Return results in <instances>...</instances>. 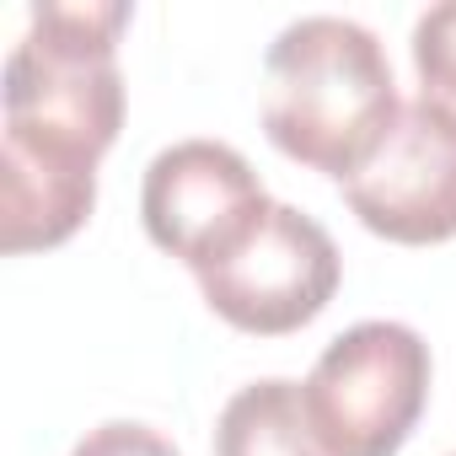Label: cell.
Returning a JSON list of instances; mask_svg holds the SVG:
<instances>
[{"mask_svg": "<svg viewBox=\"0 0 456 456\" xmlns=\"http://www.w3.org/2000/svg\"><path fill=\"white\" fill-rule=\"evenodd\" d=\"M397 113V81L370 28L349 17H301L269 44L264 129L290 161L349 183Z\"/></svg>", "mask_w": 456, "mask_h": 456, "instance_id": "cell-2", "label": "cell"}, {"mask_svg": "<svg viewBox=\"0 0 456 456\" xmlns=\"http://www.w3.org/2000/svg\"><path fill=\"white\" fill-rule=\"evenodd\" d=\"M215 456H328L306 424L296 381H253L220 408Z\"/></svg>", "mask_w": 456, "mask_h": 456, "instance_id": "cell-7", "label": "cell"}, {"mask_svg": "<svg viewBox=\"0 0 456 456\" xmlns=\"http://www.w3.org/2000/svg\"><path fill=\"white\" fill-rule=\"evenodd\" d=\"M269 204L274 199L264 193L248 156L220 140L167 145L145 167V188H140V215L151 242L183 258L193 274L209 269Z\"/></svg>", "mask_w": 456, "mask_h": 456, "instance_id": "cell-6", "label": "cell"}, {"mask_svg": "<svg viewBox=\"0 0 456 456\" xmlns=\"http://www.w3.org/2000/svg\"><path fill=\"white\" fill-rule=\"evenodd\" d=\"M429 403V344L408 322H354L312 376L301 408L328 456H397Z\"/></svg>", "mask_w": 456, "mask_h": 456, "instance_id": "cell-3", "label": "cell"}, {"mask_svg": "<svg viewBox=\"0 0 456 456\" xmlns=\"http://www.w3.org/2000/svg\"><path fill=\"white\" fill-rule=\"evenodd\" d=\"M70 456H183L167 435H156L151 424H134V419H108L97 429H86V440L70 451Z\"/></svg>", "mask_w": 456, "mask_h": 456, "instance_id": "cell-9", "label": "cell"}, {"mask_svg": "<svg viewBox=\"0 0 456 456\" xmlns=\"http://www.w3.org/2000/svg\"><path fill=\"white\" fill-rule=\"evenodd\" d=\"M209 312L237 333L285 338L306 328L338 290V248L296 204H269L209 269L193 274Z\"/></svg>", "mask_w": 456, "mask_h": 456, "instance_id": "cell-4", "label": "cell"}, {"mask_svg": "<svg viewBox=\"0 0 456 456\" xmlns=\"http://www.w3.org/2000/svg\"><path fill=\"white\" fill-rule=\"evenodd\" d=\"M129 6L76 0L33 6L6 60V145H0V248L44 253L81 232L97 204V161L124 129L118 38Z\"/></svg>", "mask_w": 456, "mask_h": 456, "instance_id": "cell-1", "label": "cell"}, {"mask_svg": "<svg viewBox=\"0 0 456 456\" xmlns=\"http://www.w3.org/2000/svg\"><path fill=\"white\" fill-rule=\"evenodd\" d=\"M413 70H419L424 102L456 118V0L429 6L413 22Z\"/></svg>", "mask_w": 456, "mask_h": 456, "instance_id": "cell-8", "label": "cell"}, {"mask_svg": "<svg viewBox=\"0 0 456 456\" xmlns=\"http://www.w3.org/2000/svg\"><path fill=\"white\" fill-rule=\"evenodd\" d=\"M349 209L365 232L435 248L456 237V118L435 102H403L370 161L344 183Z\"/></svg>", "mask_w": 456, "mask_h": 456, "instance_id": "cell-5", "label": "cell"}]
</instances>
